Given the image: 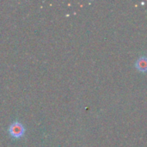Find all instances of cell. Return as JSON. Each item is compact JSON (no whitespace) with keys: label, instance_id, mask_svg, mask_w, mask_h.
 Segmentation results:
<instances>
[{"label":"cell","instance_id":"cell-1","mask_svg":"<svg viewBox=\"0 0 147 147\" xmlns=\"http://www.w3.org/2000/svg\"><path fill=\"white\" fill-rule=\"evenodd\" d=\"M9 133L14 138H20L24 134L25 128L22 126V124H21L18 121H16L10 125L9 128Z\"/></svg>","mask_w":147,"mask_h":147},{"label":"cell","instance_id":"cell-2","mask_svg":"<svg viewBox=\"0 0 147 147\" xmlns=\"http://www.w3.org/2000/svg\"><path fill=\"white\" fill-rule=\"evenodd\" d=\"M135 67L140 71H147V57L141 56L137 59L135 62Z\"/></svg>","mask_w":147,"mask_h":147}]
</instances>
